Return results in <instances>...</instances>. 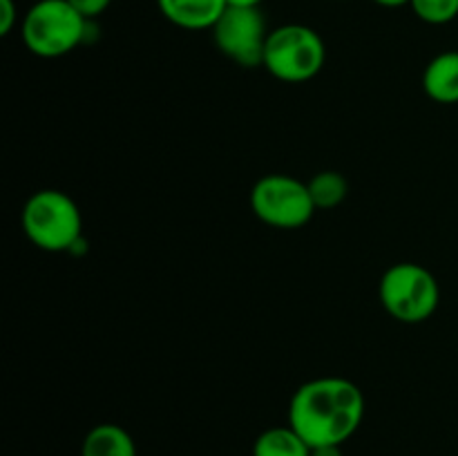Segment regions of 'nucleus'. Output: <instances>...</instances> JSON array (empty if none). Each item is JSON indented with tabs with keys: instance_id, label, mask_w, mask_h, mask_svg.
Instances as JSON below:
<instances>
[{
	"instance_id": "6",
	"label": "nucleus",
	"mask_w": 458,
	"mask_h": 456,
	"mask_svg": "<svg viewBox=\"0 0 458 456\" xmlns=\"http://www.w3.org/2000/svg\"><path fill=\"white\" fill-rule=\"evenodd\" d=\"M250 208L259 222L280 231L307 226L318 210L309 192V183L282 173L264 174L255 182L250 190Z\"/></svg>"
},
{
	"instance_id": "5",
	"label": "nucleus",
	"mask_w": 458,
	"mask_h": 456,
	"mask_svg": "<svg viewBox=\"0 0 458 456\" xmlns=\"http://www.w3.org/2000/svg\"><path fill=\"white\" fill-rule=\"evenodd\" d=\"M327 63V45L313 27L289 22L271 30L262 67L277 80L304 83L316 79Z\"/></svg>"
},
{
	"instance_id": "9",
	"label": "nucleus",
	"mask_w": 458,
	"mask_h": 456,
	"mask_svg": "<svg viewBox=\"0 0 458 456\" xmlns=\"http://www.w3.org/2000/svg\"><path fill=\"white\" fill-rule=\"evenodd\" d=\"M423 89L432 101L441 106L458 103V52L437 54L423 70Z\"/></svg>"
},
{
	"instance_id": "2",
	"label": "nucleus",
	"mask_w": 458,
	"mask_h": 456,
	"mask_svg": "<svg viewBox=\"0 0 458 456\" xmlns=\"http://www.w3.org/2000/svg\"><path fill=\"white\" fill-rule=\"evenodd\" d=\"M27 240L47 253H70L83 237V215L67 192L45 188L25 201L21 213Z\"/></svg>"
},
{
	"instance_id": "12",
	"label": "nucleus",
	"mask_w": 458,
	"mask_h": 456,
	"mask_svg": "<svg viewBox=\"0 0 458 456\" xmlns=\"http://www.w3.org/2000/svg\"><path fill=\"white\" fill-rule=\"evenodd\" d=\"M309 183V192L318 210H331L343 204L349 195V183L338 170H322L313 174Z\"/></svg>"
},
{
	"instance_id": "8",
	"label": "nucleus",
	"mask_w": 458,
	"mask_h": 456,
	"mask_svg": "<svg viewBox=\"0 0 458 456\" xmlns=\"http://www.w3.org/2000/svg\"><path fill=\"white\" fill-rule=\"evenodd\" d=\"M161 16L188 31L213 30L226 12V0H157Z\"/></svg>"
},
{
	"instance_id": "11",
	"label": "nucleus",
	"mask_w": 458,
	"mask_h": 456,
	"mask_svg": "<svg viewBox=\"0 0 458 456\" xmlns=\"http://www.w3.org/2000/svg\"><path fill=\"white\" fill-rule=\"evenodd\" d=\"M253 456H311V445L291 425H280L255 438Z\"/></svg>"
},
{
	"instance_id": "14",
	"label": "nucleus",
	"mask_w": 458,
	"mask_h": 456,
	"mask_svg": "<svg viewBox=\"0 0 458 456\" xmlns=\"http://www.w3.org/2000/svg\"><path fill=\"white\" fill-rule=\"evenodd\" d=\"M67 3H70L76 12L83 13L88 21H94V18L101 16L103 12H107L112 0H67Z\"/></svg>"
},
{
	"instance_id": "17",
	"label": "nucleus",
	"mask_w": 458,
	"mask_h": 456,
	"mask_svg": "<svg viewBox=\"0 0 458 456\" xmlns=\"http://www.w3.org/2000/svg\"><path fill=\"white\" fill-rule=\"evenodd\" d=\"M264 0H226L228 7H259Z\"/></svg>"
},
{
	"instance_id": "1",
	"label": "nucleus",
	"mask_w": 458,
	"mask_h": 456,
	"mask_svg": "<svg viewBox=\"0 0 458 456\" xmlns=\"http://www.w3.org/2000/svg\"><path fill=\"white\" fill-rule=\"evenodd\" d=\"M362 418V389L340 376L307 380L289 402V425L311 447L344 445L360 429Z\"/></svg>"
},
{
	"instance_id": "7",
	"label": "nucleus",
	"mask_w": 458,
	"mask_h": 456,
	"mask_svg": "<svg viewBox=\"0 0 458 456\" xmlns=\"http://www.w3.org/2000/svg\"><path fill=\"white\" fill-rule=\"evenodd\" d=\"M219 52L242 67H262L271 30L259 7H226L213 30Z\"/></svg>"
},
{
	"instance_id": "3",
	"label": "nucleus",
	"mask_w": 458,
	"mask_h": 456,
	"mask_svg": "<svg viewBox=\"0 0 458 456\" xmlns=\"http://www.w3.org/2000/svg\"><path fill=\"white\" fill-rule=\"evenodd\" d=\"M92 21L67 0H36L21 21L25 47L38 58H61L88 40Z\"/></svg>"
},
{
	"instance_id": "15",
	"label": "nucleus",
	"mask_w": 458,
	"mask_h": 456,
	"mask_svg": "<svg viewBox=\"0 0 458 456\" xmlns=\"http://www.w3.org/2000/svg\"><path fill=\"white\" fill-rule=\"evenodd\" d=\"M18 22V9L13 0H0V36H9Z\"/></svg>"
},
{
	"instance_id": "18",
	"label": "nucleus",
	"mask_w": 458,
	"mask_h": 456,
	"mask_svg": "<svg viewBox=\"0 0 458 456\" xmlns=\"http://www.w3.org/2000/svg\"><path fill=\"white\" fill-rule=\"evenodd\" d=\"M374 3L380 4V7L394 9V7H405V4H410L411 0H374Z\"/></svg>"
},
{
	"instance_id": "16",
	"label": "nucleus",
	"mask_w": 458,
	"mask_h": 456,
	"mask_svg": "<svg viewBox=\"0 0 458 456\" xmlns=\"http://www.w3.org/2000/svg\"><path fill=\"white\" fill-rule=\"evenodd\" d=\"M311 456H343V445L311 447Z\"/></svg>"
},
{
	"instance_id": "10",
	"label": "nucleus",
	"mask_w": 458,
	"mask_h": 456,
	"mask_svg": "<svg viewBox=\"0 0 458 456\" xmlns=\"http://www.w3.org/2000/svg\"><path fill=\"white\" fill-rule=\"evenodd\" d=\"M81 456H137V445L128 429L114 423H101L85 434Z\"/></svg>"
},
{
	"instance_id": "13",
	"label": "nucleus",
	"mask_w": 458,
	"mask_h": 456,
	"mask_svg": "<svg viewBox=\"0 0 458 456\" xmlns=\"http://www.w3.org/2000/svg\"><path fill=\"white\" fill-rule=\"evenodd\" d=\"M410 7L428 25H447L458 18V0H411Z\"/></svg>"
},
{
	"instance_id": "4",
	"label": "nucleus",
	"mask_w": 458,
	"mask_h": 456,
	"mask_svg": "<svg viewBox=\"0 0 458 456\" xmlns=\"http://www.w3.org/2000/svg\"><path fill=\"white\" fill-rule=\"evenodd\" d=\"M378 298L394 320L403 325H420L437 313L441 286L423 264L398 262L380 277Z\"/></svg>"
}]
</instances>
